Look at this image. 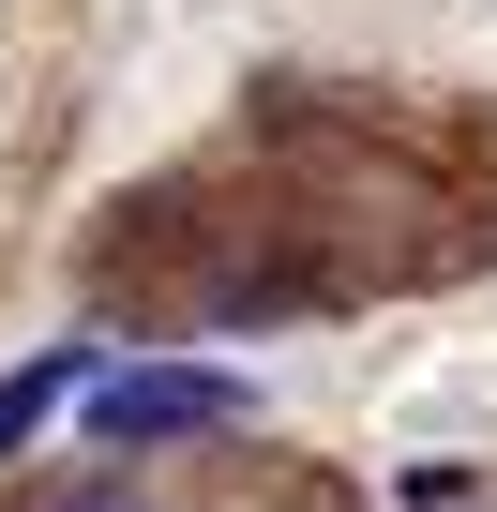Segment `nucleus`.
<instances>
[{
	"mask_svg": "<svg viewBox=\"0 0 497 512\" xmlns=\"http://www.w3.org/2000/svg\"><path fill=\"white\" fill-rule=\"evenodd\" d=\"M76 512H121V497H76Z\"/></svg>",
	"mask_w": 497,
	"mask_h": 512,
	"instance_id": "3",
	"label": "nucleus"
},
{
	"mask_svg": "<svg viewBox=\"0 0 497 512\" xmlns=\"http://www.w3.org/2000/svg\"><path fill=\"white\" fill-rule=\"evenodd\" d=\"M76 377H91L76 347H61V362H31V377H0V452H16V437H31V422H46V407H61Z\"/></svg>",
	"mask_w": 497,
	"mask_h": 512,
	"instance_id": "2",
	"label": "nucleus"
},
{
	"mask_svg": "<svg viewBox=\"0 0 497 512\" xmlns=\"http://www.w3.org/2000/svg\"><path fill=\"white\" fill-rule=\"evenodd\" d=\"M452 512H467V497H452Z\"/></svg>",
	"mask_w": 497,
	"mask_h": 512,
	"instance_id": "4",
	"label": "nucleus"
},
{
	"mask_svg": "<svg viewBox=\"0 0 497 512\" xmlns=\"http://www.w3.org/2000/svg\"><path fill=\"white\" fill-rule=\"evenodd\" d=\"M226 407H241L226 377H106V392H91L106 437H166V422H226Z\"/></svg>",
	"mask_w": 497,
	"mask_h": 512,
	"instance_id": "1",
	"label": "nucleus"
}]
</instances>
